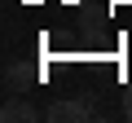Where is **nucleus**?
<instances>
[{
	"label": "nucleus",
	"instance_id": "f03ea898",
	"mask_svg": "<svg viewBox=\"0 0 132 123\" xmlns=\"http://www.w3.org/2000/svg\"><path fill=\"white\" fill-rule=\"evenodd\" d=\"M0 119H5V123H35V119H40V110H35L27 97H9V101H5V110H0Z\"/></svg>",
	"mask_w": 132,
	"mask_h": 123
},
{
	"label": "nucleus",
	"instance_id": "f257e3e1",
	"mask_svg": "<svg viewBox=\"0 0 132 123\" xmlns=\"http://www.w3.org/2000/svg\"><path fill=\"white\" fill-rule=\"evenodd\" d=\"M48 119H53V123H84V119H93V97L53 101V106H48Z\"/></svg>",
	"mask_w": 132,
	"mask_h": 123
},
{
	"label": "nucleus",
	"instance_id": "20e7f679",
	"mask_svg": "<svg viewBox=\"0 0 132 123\" xmlns=\"http://www.w3.org/2000/svg\"><path fill=\"white\" fill-rule=\"evenodd\" d=\"M123 114H128V119H132V84H128V88H123Z\"/></svg>",
	"mask_w": 132,
	"mask_h": 123
},
{
	"label": "nucleus",
	"instance_id": "7ed1b4c3",
	"mask_svg": "<svg viewBox=\"0 0 132 123\" xmlns=\"http://www.w3.org/2000/svg\"><path fill=\"white\" fill-rule=\"evenodd\" d=\"M31 79H35V75H27V66H9V71H5V92H9V97H22Z\"/></svg>",
	"mask_w": 132,
	"mask_h": 123
}]
</instances>
